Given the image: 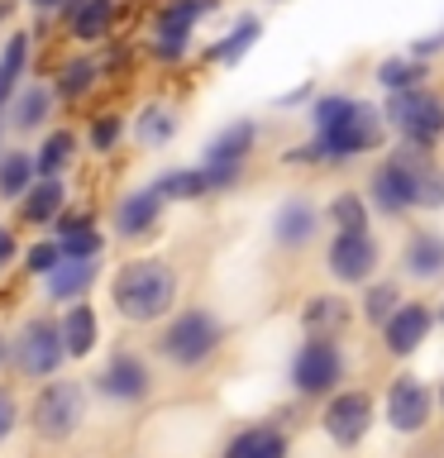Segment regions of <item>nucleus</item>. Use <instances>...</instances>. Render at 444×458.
Masks as SVG:
<instances>
[{
  "label": "nucleus",
  "instance_id": "25",
  "mask_svg": "<svg viewBox=\"0 0 444 458\" xmlns=\"http://www.w3.org/2000/svg\"><path fill=\"white\" fill-rule=\"evenodd\" d=\"M258 38H263V20H258V14H239V20L229 24L215 43H206L196 57H201V63H210V67H239L243 57L258 48Z\"/></svg>",
  "mask_w": 444,
  "mask_h": 458
},
{
  "label": "nucleus",
  "instance_id": "1",
  "mask_svg": "<svg viewBox=\"0 0 444 458\" xmlns=\"http://www.w3.org/2000/svg\"><path fill=\"white\" fill-rule=\"evenodd\" d=\"M306 120H311V139L292 143V148L282 153L286 167H349V163L378 153L387 143L382 110L363 96H349V91L311 96Z\"/></svg>",
  "mask_w": 444,
  "mask_h": 458
},
{
  "label": "nucleus",
  "instance_id": "37",
  "mask_svg": "<svg viewBox=\"0 0 444 458\" xmlns=\"http://www.w3.org/2000/svg\"><path fill=\"white\" fill-rule=\"evenodd\" d=\"M363 286H368V292H363V320H368V325H382L387 315L401 306L397 282H363Z\"/></svg>",
  "mask_w": 444,
  "mask_h": 458
},
{
  "label": "nucleus",
  "instance_id": "22",
  "mask_svg": "<svg viewBox=\"0 0 444 458\" xmlns=\"http://www.w3.org/2000/svg\"><path fill=\"white\" fill-rule=\"evenodd\" d=\"M430 325H435V310L425 306V301H401V306L382 320V344L392 358H411L415 349L425 344Z\"/></svg>",
  "mask_w": 444,
  "mask_h": 458
},
{
  "label": "nucleus",
  "instance_id": "6",
  "mask_svg": "<svg viewBox=\"0 0 444 458\" xmlns=\"http://www.w3.org/2000/svg\"><path fill=\"white\" fill-rule=\"evenodd\" d=\"M225 344V320L210 306H182L167 315L163 335H158V353L167 358L172 368H206Z\"/></svg>",
  "mask_w": 444,
  "mask_h": 458
},
{
  "label": "nucleus",
  "instance_id": "12",
  "mask_svg": "<svg viewBox=\"0 0 444 458\" xmlns=\"http://www.w3.org/2000/svg\"><path fill=\"white\" fill-rule=\"evenodd\" d=\"M378 263H382V243L372 239V229H363V234H329V243H325V272L339 286L372 282Z\"/></svg>",
  "mask_w": 444,
  "mask_h": 458
},
{
  "label": "nucleus",
  "instance_id": "41",
  "mask_svg": "<svg viewBox=\"0 0 444 458\" xmlns=\"http://www.w3.org/2000/svg\"><path fill=\"white\" fill-rule=\"evenodd\" d=\"M14 425H20V401H14L5 386H0V444L14 435Z\"/></svg>",
  "mask_w": 444,
  "mask_h": 458
},
{
  "label": "nucleus",
  "instance_id": "4",
  "mask_svg": "<svg viewBox=\"0 0 444 458\" xmlns=\"http://www.w3.org/2000/svg\"><path fill=\"white\" fill-rule=\"evenodd\" d=\"M258 139H263V124L253 114H239V120L220 124L201 148V172L210 182V196H229L239 191L243 177H249V163L258 153Z\"/></svg>",
  "mask_w": 444,
  "mask_h": 458
},
{
  "label": "nucleus",
  "instance_id": "42",
  "mask_svg": "<svg viewBox=\"0 0 444 458\" xmlns=\"http://www.w3.org/2000/svg\"><path fill=\"white\" fill-rule=\"evenodd\" d=\"M440 48H444V29H435V34H425V38H415L406 53H411V57H421V63H430V57H435Z\"/></svg>",
  "mask_w": 444,
  "mask_h": 458
},
{
  "label": "nucleus",
  "instance_id": "17",
  "mask_svg": "<svg viewBox=\"0 0 444 458\" xmlns=\"http://www.w3.org/2000/svg\"><path fill=\"white\" fill-rule=\"evenodd\" d=\"M320 425L339 449L363 444V435L372 429V396L368 392H329L325 411H320Z\"/></svg>",
  "mask_w": 444,
  "mask_h": 458
},
{
  "label": "nucleus",
  "instance_id": "8",
  "mask_svg": "<svg viewBox=\"0 0 444 458\" xmlns=\"http://www.w3.org/2000/svg\"><path fill=\"white\" fill-rule=\"evenodd\" d=\"M86 420V386L72 382V377H53L38 386L34 406H29V425H34L38 439L48 444H63L81 429Z\"/></svg>",
  "mask_w": 444,
  "mask_h": 458
},
{
  "label": "nucleus",
  "instance_id": "26",
  "mask_svg": "<svg viewBox=\"0 0 444 458\" xmlns=\"http://www.w3.org/2000/svg\"><path fill=\"white\" fill-rule=\"evenodd\" d=\"M81 148H91V157H115L129 139V110L120 106H96L91 114L81 120Z\"/></svg>",
  "mask_w": 444,
  "mask_h": 458
},
{
  "label": "nucleus",
  "instance_id": "39",
  "mask_svg": "<svg viewBox=\"0 0 444 458\" xmlns=\"http://www.w3.org/2000/svg\"><path fill=\"white\" fill-rule=\"evenodd\" d=\"M415 210H444V167L430 163L421 177V196H415Z\"/></svg>",
  "mask_w": 444,
  "mask_h": 458
},
{
  "label": "nucleus",
  "instance_id": "43",
  "mask_svg": "<svg viewBox=\"0 0 444 458\" xmlns=\"http://www.w3.org/2000/svg\"><path fill=\"white\" fill-rule=\"evenodd\" d=\"M24 5L34 10L38 20H57V14H63V10L72 5V0H24Z\"/></svg>",
  "mask_w": 444,
  "mask_h": 458
},
{
  "label": "nucleus",
  "instance_id": "18",
  "mask_svg": "<svg viewBox=\"0 0 444 458\" xmlns=\"http://www.w3.org/2000/svg\"><path fill=\"white\" fill-rule=\"evenodd\" d=\"M430 415H435L430 386L421 377H411V372L392 377V386H387V425H392L397 435H421L430 425Z\"/></svg>",
  "mask_w": 444,
  "mask_h": 458
},
{
  "label": "nucleus",
  "instance_id": "49",
  "mask_svg": "<svg viewBox=\"0 0 444 458\" xmlns=\"http://www.w3.org/2000/svg\"><path fill=\"white\" fill-rule=\"evenodd\" d=\"M440 401H444V386H440Z\"/></svg>",
  "mask_w": 444,
  "mask_h": 458
},
{
  "label": "nucleus",
  "instance_id": "34",
  "mask_svg": "<svg viewBox=\"0 0 444 458\" xmlns=\"http://www.w3.org/2000/svg\"><path fill=\"white\" fill-rule=\"evenodd\" d=\"M320 215L335 225V234H363V229H372V210H368L363 191H335Z\"/></svg>",
  "mask_w": 444,
  "mask_h": 458
},
{
  "label": "nucleus",
  "instance_id": "15",
  "mask_svg": "<svg viewBox=\"0 0 444 458\" xmlns=\"http://www.w3.org/2000/svg\"><path fill=\"white\" fill-rule=\"evenodd\" d=\"M53 114H57L53 86L48 81H20V86H14V96H10V106L0 110V124H5L10 139H29V134L38 139L43 129L53 124Z\"/></svg>",
  "mask_w": 444,
  "mask_h": 458
},
{
  "label": "nucleus",
  "instance_id": "13",
  "mask_svg": "<svg viewBox=\"0 0 444 458\" xmlns=\"http://www.w3.org/2000/svg\"><path fill=\"white\" fill-rule=\"evenodd\" d=\"M48 77H53L48 86H53L57 106H86V100H96L100 86H106L96 48H72V53H63L57 63H48Z\"/></svg>",
  "mask_w": 444,
  "mask_h": 458
},
{
  "label": "nucleus",
  "instance_id": "21",
  "mask_svg": "<svg viewBox=\"0 0 444 458\" xmlns=\"http://www.w3.org/2000/svg\"><path fill=\"white\" fill-rule=\"evenodd\" d=\"M72 206L67 177H34V186L14 200V220L29 229H53V220Z\"/></svg>",
  "mask_w": 444,
  "mask_h": 458
},
{
  "label": "nucleus",
  "instance_id": "47",
  "mask_svg": "<svg viewBox=\"0 0 444 458\" xmlns=\"http://www.w3.org/2000/svg\"><path fill=\"white\" fill-rule=\"evenodd\" d=\"M5 353H10V349H5V339H0V363H5Z\"/></svg>",
  "mask_w": 444,
  "mask_h": 458
},
{
  "label": "nucleus",
  "instance_id": "48",
  "mask_svg": "<svg viewBox=\"0 0 444 458\" xmlns=\"http://www.w3.org/2000/svg\"><path fill=\"white\" fill-rule=\"evenodd\" d=\"M440 325H444V301H440Z\"/></svg>",
  "mask_w": 444,
  "mask_h": 458
},
{
  "label": "nucleus",
  "instance_id": "3",
  "mask_svg": "<svg viewBox=\"0 0 444 458\" xmlns=\"http://www.w3.org/2000/svg\"><path fill=\"white\" fill-rule=\"evenodd\" d=\"M220 10V0H153L149 5V29H143L139 48L158 67H186L196 53V29Z\"/></svg>",
  "mask_w": 444,
  "mask_h": 458
},
{
  "label": "nucleus",
  "instance_id": "9",
  "mask_svg": "<svg viewBox=\"0 0 444 458\" xmlns=\"http://www.w3.org/2000/svg\"><path fill=\"white\" fill-rule=\"evenodd\" d=\"M10 358H14V368L34 382L57 377V368L67 363V349H63V329H57L53 315H29L20 325V335H14Z\"/></svg>",
  "mask_w": 444,
  "mask_h": 458
},
{
  "label": "nucleus",
  "instance_id": "29",
  "mask_svg": "<svg viewBox=\"0 0 444 458\" xmlns=\"http://www.w3.org/2000/svg\"><path fill=\"white\" fill-rule=\"evenodd\" d=\"M153 191L167 200V206H196V200H210V182L206 172H201V163L192 167H163L153 177Z\"/></svg>",
  "mask_w": 444,
  "mask_h": 458
},
{
  "label": "nucleus",
  "instance_id": "14",
  "mask_svg": "<svg viewBox=\"0 0 444 458\" xmlns=\"http://www.w3.org/2000/svg\"><path fill=\"white\" fill-rule=\"evenodd\" d=\"M120 14H124V0H72L53 24H63L72 48H100L106 38H115Z\"/></svg>",
  "mask_w": 444,
  "mask_h": 458
},
{
  "label": "nucleus",
  "instance_id": "36",
  "mask_svg": "<svg viewBox=\"0 0 444 458\" xmlns=\"http://www.w3.org/2000/svg\"><path fill=\"white\" fill-rule=\"evenodd\" d=\"M29 63H34V34L14 24L5 34V43H0V72L10 81H29Z\"/></svg>",
  "mask_w": 444,
  "mask_h": 458
},
{
  "label": "nucleus",
  "instance_id": "35",
  "mask_svg": "<svg viewBox=\"0 0 444 458\" xmlns=\"http://www.w3.org/2000/svg\"><path fill=\"white\" fill-rule=\"evenodd\" d=\"M301 325H306V335H339L349 325V306L339 296H311L301 310Z\"/></svg>",
  "mask_w": 444,
  "mask_h": 458
},
{
  "label": "nucleus",
  "instance_id": "16",
  "mask_svg": "<svg viewBox=\"0 0 444 458\" xmlns=\"http://www.w3.org/2000/svg\"><path fill=\"white\" fill-rule=\"evenodd\" d=\"M96 392L106 401H120V406H139V401H149L153 372H149V363H143V353H134V349L110 353L106 368L96 372Z\"/></svg>",
  "mask_w": 444,
  "mask_h": 458
},
{
  "label": "nucleus",
  "instance_id": "33",
  "mask_svg": "<svg viewBox=\"0 0 444 458\" xmlns=\"http://www.w3.org/2000/svg\"><path fill=\"white\" fill-rule=\"evenodd\" d=\"M378 86L387 96L392 91H411V86H425L430 81V63H421V57H411V53H392V57H382L378 63Z\"/></svg>",
  "mask_w": 444,
  "mask_h": 458
},
{
  "label": "nucleus",
  "instance_id": "23",
  "mask_svg": "<svg viewBox=\"0 0 444 458\" xmlns=\"http://www.w3.org/2000/svg\"><path fill=\"white\" fill-rule=\"evenodd\" d=\"M29 153H34V172H38V177H67V172L81 163V134L72 124L53 120Z\"/></svg>",
  "mask_w": 444,
  "mask_h": 458
},
{
  "label": "nucleus",
  "instance_id": "24",
  "mask_svg": "<svg viewBox=\"0 0 444 458\" xmlns=\"http://www.w3.org/2000/svg\"><path fill=\"white\" fill-rule=\"evenodd\" d=\"M177 134H182V110L163 96L143 100V106L129 114V139H134L139 148H167Z\"/></svg>",
  "mask_w": 444,
  "mask_h": 458
},
{
  "label": "nucleus",
  "instance_id": "38",
  "mask_svg": "<svg viewBox=\"0 0 444 458\" xmlns=\"http://www.w3.org/2000/svg\"><path fill=\"white\" fill-rule=\"evenodd\" d=\"M57 243H53V234H43V239H34V243H24L20 249V263H24V272L29 277H48V272L57 267Z\"/></svg>",
  "mask_w": 444,
  "mask_h": 458
},
{
  "label": "nucleus",
  "instance_id": "27",
  "mask_svg": "<svg viewBox=\"0 0 444 458\" xmlns=\"http://www.w3.org/2000/svg\"><path fill=\"white\" fill-rule=\"evenodd\" d=\"M100 277V258H57V267L43 277V292H48L53 306H72L96 286Z\"/></svg>",
  "mask_w": 444,
  "mask_h": 458
},
{
  "label": "nucleus",
  "instance_id": "11",
  "mask_svg": "<svg viewBox=\"0 0 444 458\" xmlns=\"http://www.w3.org/2000/svg\"><path fill=\"white\" fill-rule=\"evenodd\" d=\"M163 215H167V200L153 191V182H139V186H124L110 206V229L120 234L124 243H143L163 229Z\"/></svg>",
  "mask_w": 444,
  "mask_h": 458
},
{
  "label": "nucleus",
  "instance_id": "28",
  "mask_svg": "<svg viewBox=\"0 0 444 458\" xmlns=\"http://www.w3.org/2000/svg\"><path fill=\"white\" fill-rule=\"evenodd\" d=\"M401 272L411 282H440L444 277V234L440 229H411L401 243Z\"/></svg>",
  "mask_w": 444,
  "mask_h": 458
},
{
  "label": "nucleus",
  "instance_id": "32",
  "mask_svg": "<svg viewBox=\"0 0 444 458\" xmlns=\"http://www.w3.org/2000/svg\"><path fill=\"white\" fill-rule=\"evenodd\" d=\"M286 454H292V444L278 425H249L225 444L220 458H286Z\"/></svg>",
  "mask_w": 444,
  "mask_h": 458
},
{
  "label": "nucleus",
  "instance_id": "46",
  "mask_svg": "<svg viewBox=\"0 0 444 458\" xmlns=\"http://www.w3.org/2000/svg\"><path fill=\"white\" fill-rule=\"evenodd\" d=\"M124 5H153V0H124Z\"/></svg>",
  "mask_w": 444,
  "mask_h": 458
},
{
  "label": "nucleus",
  "instance_id": "44",
  "mask_svg": "<svg viewBox=\"0 0 444 458\" xmlns=\"http://www.w3.org/2000/svg\"><path fill=\"white\" fill-rule=\"evenodd\" d=\"M311 96H315V86L306 81V86H296V91H286V96H282V106H301V100H311Z\"/></svg>",
  "mask_w": 444,
  "mask_h": 458
},
{
  "label": "nucleus",
  "instance_id": "20",
  "mask_svg": "<svg viewBox=\"0 0 444 458\" xmlns=\"http://www.w3.org/2000/svg\"><path fill=\"white\" fill-rule=\"evenodd\" d=\"M53 243H57V253H63V258H100L110 239H106V229H100L96 210L67 206L53 220Z\"/></svg>",
  "mask_w": 444,
  "mask_h": 458
},
{
  "label": "nucleus",
  "instance_id": "31",
  "mask_svg": "<svg viewBox=\"0 0 444 458\" xmlns=\"http://www.w3.org/2000/svg\"><path fill=\"white\" fill-rule=\"evenodd\" d=\"M34 153L24 148V143H0V206H14L29 186H34Z\"/></svg>",
  "mask_w": 444,
  "mask_h": 458
},
{
  "label": "nucleus",
  "instance_id": "19",
  "mask_svg": "<svg viewBox=\"0 0 444 458\" xmlns=\"http://www.w3.org/2000/svg\"><path fill=\"white\" fill-rule=\"evenodd\" d=\"M320 206H315L311 196H286L278 210H272V243H278L282 253H301L306 243H315L320 234Z\"/></svg>",
  "mask_w": 444,
  "mask_h": 458
},
{
  "label": "nucleus",
  "instance_id": "10",
  "mask_svg": "<svg viewBox=\"0 0 444 458\" xmlns=\"http://www.w3.org/2000/svg\"><path fill=\"white\" fill-rule=\"evenodd\" d=\"M344 382V349L335 335H306V344L292 358V386L296 396H329Z\"/></svg>",
  "mask_w": 444,
  "mask_h": 458
},
{
  "label": "nucleus",
  "instance_id": "45",
  "mask_svg": "<svg viewBox=\"0 0 444 458\" xmlns=\"http://www.w3.org/2000/svg\"><path fill=\"white\" fill-rule=\"evenodd\" d=\"M14 86H20V81H10V77H5V72H0V110H5V106H10V96H14Z\"/></svg>",
  "mask_w": 444,
  "mask_h": 458
},
{
  "label": "nucleus",
  "instance_id": "7",
  "mask_svg": "<svg viewBox=\"0 0 444 458\" xmlns=\"http://www.w3.org/2000/svg\"><path fill=\"white\" fill-rule=\"evenodd\" d=\"M382 124L387 134H397V143H411V148H435L444 139V96L425 86H411V91H392L382 100Z\"/></svg>",
  "mask_w": 444,
  "mask_h": 458
},
{
  "label": "nucleus",
  "instance_id": "30",
  "mask_svg": "<svg viewBox=\"0 0 444 458\" xmlns=\"http://www.w3.org/2000/svg\"><path fill=\"white\" fill-rule=\"evenodd\" d=\"M57 329H63V349H67V358H91V349H96V339H100V315L91 310V301H72L67 306V315L57 320Z\"/></svg>",
  "mask_w": 444,
  "mask_h": 458
},
{
  "label": "nucleus",
  "instance_id": "40",
  "mask_svg": "<svg viewBox=\"0 0 444 458\" xmlns=\"http://www.w3.org/2000/svg\"><path fill=\"white\" fill-rule=\"evenodd\" d=\"M20 249H24V243H20V229L0 220V272L14 267V258H20Z\"/></svg>",
  "mask_w": 444,
  "mask_h": 458
},
{
  "label": "nucleus",
  "instance_id": "5",
  "mask_svg": "<svg viewBox=\"0 0 444 458\" xmlns=\"http://www.w3.org/2000/svg\"><path fill=\"white\" fill-rule=\"evenodd\" d=\"M430 163H435V157H430V148H411V143H397V148L368 172V191H363L368 210L387 215V220H397V215L415 210V196H421V177H425V167H430Z\"/></svg>",
  "mask_w": 444,
  "mask_h": 458
},
{
  "label": "nucleus",
  "instance_id": "2",
  "mask_svg": "<svg viewBox=\"0 0 444 458\" xmlns=\"http://www.w3.org/2000/svg\"><path fill=\"white\" fill-rule=\"evenodd\" d=\"M177 296H182V277L167 258H153V253H139V258H124L110 277V306L120 310V320L129 325H158L177 310Z\"/></svg>",
  "mask_w": 444,
  "mask_h": 458
}]
</instances>
